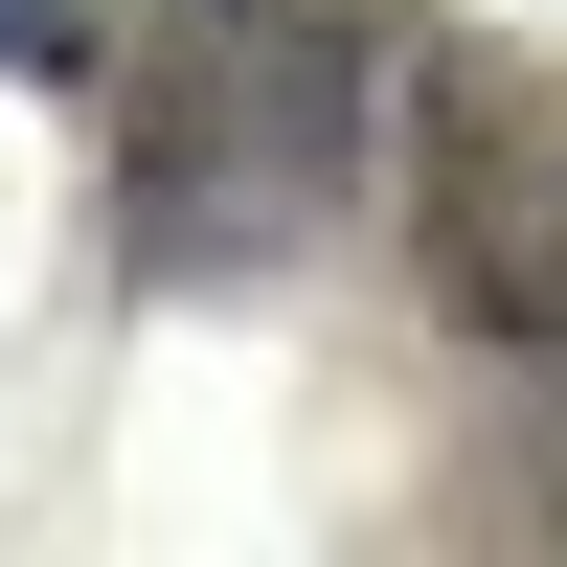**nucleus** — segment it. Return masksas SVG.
<instances>
[{
    "label": "nucleus",
    "instance_id": "1",
    "mask_svg": "<svg viewBox=\"0 0 567 567\" xmlns=\"http://www.w3.org/2000/svg\"><path fill=\"white\" fill-rule=\"evenodd\" d=\"M363 136H386V69H363L341 0H159L114 69V250L136 272H296L363 205Z\"/></svg>",
    "mask_w": 567,
    "mask_h": 567
},
{
    "label": "nucleus",
    "instance_id": "2",
    "mask_svg": "<svg viewBox=\"0 0 567 567\" xmlns=\"http://www.w3.org/2000/svg\"><path fill=\"white\" fill-rule=\"evenodd\" d=\"M409 250H432V296L477 341L567 363V91H499V69L409 91Z\"/></svg>",
    "mask_w": 567,
    "mask_h": 567
},
{
    "label": "nucleus",
    "instance_id": "3",
    "mask_svg": "<svg viewBox=\"0 0 567 567\" xmlns=\"http://www.w3.org/2000/svg\"><path fill=\"white\" fill-rule=\"evenodd\" d=\"M69 45H91L69 0H0V69H69Z\"/></svg>",
    "mask_w": 567,
    "mask_h": 567
}]
</instances>
